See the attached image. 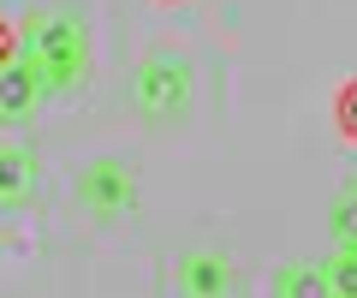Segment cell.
I'll return each instance as SVG.
<instances>
[{"mask_svg": "<svg viewBox=\"0 0 357 298\" xmlns=\"http://www.w3.org/2000/svg\"><path fill=\"white\" fill-rule=\"evenodd\" d=\"M18 60L36 72L42 96H72L89 78V24L72 6H48V13L30 18L24 30V54Z\"/></svg>", "mask_w": 357, "mask_h": 298, "instance_id": "6da1fadb", "label": "cell"}, {"mask_svg": "<svg viewBox=\"0 0 357 298\" xmlns=\"http://www.w3.org/2000/svg\"><path fill=\"white\" fill-rule=\"evenodd\" d=\"M131 107H137L143 126H178L185 107L197 96V72L185 48H149L137 66H131Z\"/></svg>", "mask_w": 357, "mask_h": 298, "instance_id": "7a4b0ae2", "label": "cell"}, {"mask_svg": "<svg viewBox=\"0 0 357 298\" xmlns=\"http://www.w3.org/2000/svg\"><path fill=\"white\" fill-rule=\"evenodd\" d=\"M77 209L89 221H119L137 209V167L126 156H96L84 173H77Z\"/></svg>", "mask_w": 357, "mask_h": 298, "instance_id": "3957f363", "label": "cell"}, {"mask_svg": "<svg viewBox=\"0 0 357 298\" xmlns=\"http://www.w3.org/2000/svg\"><path fill=\"white\" fill-rule=\"evenodd\" d=\"M173 286L178 298H232L238 292V262H232L227 245H191V251H178Z\"/></svg>", "mask_w": 357, "mask_h": 298, "instance_id": "277c9868", "label": "cell"}, {"mask_svg": "<svg viewBox=\"0 0 357 298\" xmlns=\"http://www.w3.org/2000/svg\"><path fill=\"white\" fill-rule=\"evenodd\" d=\"M42 102H48V96H42L36 72H30L24 60L0 66V131H18V126H30Z\"/></svg>", "mask_w": 357, "mask_h": 298, "instance_id": "5b68a950", "label": "cell"}, {"mask_svg": "<svg viewBox=\"0 0 357 298\" xmlns=\"http://www.w3.org/2000/svg\"><path fill=\"white\" fill-rule=\"evenodd\" d=\"M42 185V167L24 143H0V209H24Z\"/></svg>", "mask_w": 357, "mask_h": 298, "instance_id": "8992f818", "label": "cell"}, {"mask_svg": "<svg viewBox=\"0 0 357 298\" xmlns=\"http://www.w3.org/2000/svg\"><path fill=\"white\" fill-rule=\"evenodd\" d=\"M274 298H333V286L321 274V262H286L274 274Z\"/></svg>", "mask_w": 357, "mask_h": 298, "instance_id": "52a82bcc", "label": "cell"}, {"mask_svg": "<svg viewBox=\"0 0 357 298\" xmlns=\"http://www.w3.org/2000/svg\"><path fill=\"white\" fill-rule=\"evenodd\" d=\"M328 239L333 245H357V185H340L328 203Z\"/></svg>", "mask_w": 357, "mask_h": 298, "instance_id": "ba28073f", "label": "cell"}, {"mask_svg": "<svg viewBox=\"0 0 357 298\" xmlns=\"http://www.w3.org/2000/svg\"><path fill=\"white\" fill-rule=\"evenodd\" d=\"M321 274H328L333 298H357V245H333L321 257Z\"/></svg>", "mask_w": 357, "mask_h": 298, "instance_id": "9c48e42d", "label": "cell"}, {"mask_svg": "<svg viewBox=\"0 0 357 298\" xmlns=\"http://www.w3.org/2000/svg\"><path fill=\"white\" fill-rule=\"evenodd\" d=\"M333 126H340L345 143H357V78H345L340 96H333Z\"/></svg>", "mask_w": 357, "mask_h": 298, "instance_id": "30bf717a", "label": "cell"}, {"mask_svg": "<svg viewBox=\"0 0 357 298\" xmlns=\"http://www.w3.org/2000/svg\"><path fill=\"white\" fill-rule=\"evenodd\" d=\"M18 54H24V30H18V24H6V18H0V66H13Z\"/></svg>", "mask_w": 357, "mask_h": 298, "instance_id": "8fae6325", "label": "cell"}, {"mask_svg": "<svg viewBox=\"0 0 357 298\" xmlns=\"http://www.w3.org/2000/svg\"><path fill=\"white\" fill-rule=\"evenodd\" d=\"M161 6H178V0H161Z\"/></svg>", "mask_w": 357, "mask_h": 298, "instance_id": "7c38bea8", "label": "cell"}, {"mask_svg": "<svg viewBox=\"0 0 357 298\" xmlns=\"http://www.w3.org/2000/svg\"><path fill=\"white\" fill-rule=\"evenodd\" d=\"M0 6H6V0H0Z\"/></svg>", "mask_w": 357, "mask_h": 298, "instance_id": "4fadbf2b", "label": "cell"}]
</instances>
